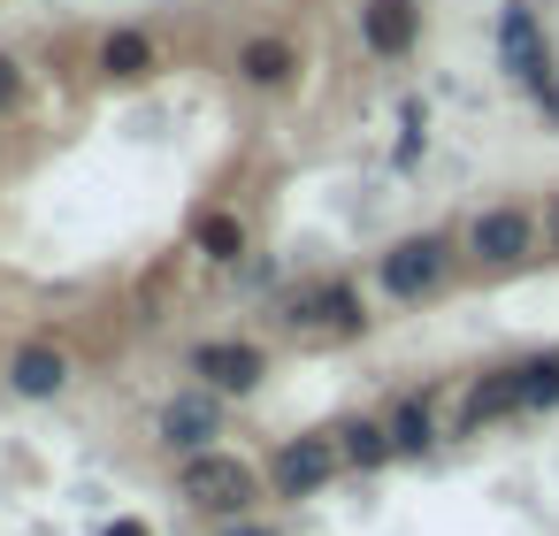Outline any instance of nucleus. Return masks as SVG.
I'll return each instance as SVG.
<instances>
[{
  "label": "nucleus",
  "instance_id": "1a4fd4ad",
  "mask_svg": "<svg viewBox=\"0 0 559 536\" xmlns=\"http://www.w3.org/2000/svg\"><path fill=\"white\" fill-rule=\"evenodd\" d=\"M162 437H169L177 452H207V437H215V398H207V391H185V398H169V414H162Z\"/></svg>",
  "mask_w": 559,
  "mask_h": 536
},
{
  "label": "nucleus",
  "instance_id": "4468645a",
  "mask_svg": "<svg viewBox=\"0 0 559 536\" xmlns=\"http://www.w3.org/2000/svg\"><path fill=\"white\" fill-rule=\"evenodd\" d=\"M100 70H108V78H146V70H154V47H146L139 32H116V39L100 47Z\"/></svg>",
  "mask_w": 559,
  "mask_h": 536
},
{
  "label": "nucleus",
  "instance_id": "6e6552de",
  "mask_svg": "<svg viewBox=\"0 0 559 536\" xmlns=\"http://www.w3.org/2000/svg\"><path fill=\"white\" fill-rule=\"evenodd\" d=\"M9 383H16L24 398H55V391L70 383V360H62L55 345H16V360H9Z\"/></svg>",
  "mask_w": 559,
  "mask_h": 536
},
{
  "label": "nucleus",
  "instance_id": "423d86ee",
  "mask_svg": "<svg viewBox=\"0 0 559 536\" xmlns=\"http://www.w3.org/2000/svg\"><path fill=\"white\" fill-rule=\"evenodd\" d=\"M360 39L376 55H406L421 39V9H414V0H368V9H360Z\"/></svg>",
  "mask_w": 559,
  "mask_h": 536
},
{
  "label": "nucleus",
  "instance_id": "aec40b11",
  "mask_svg": "<svg viewBox=\"0 0 559 536\" xmlns=\"http://www.w3.org/2000/svg\"><path fill=\"white\" fill-rule=\"evenodd\" d=\"M551 246H559V207H551Z\"/></svg>",
  "mask_w": 559,
  "mask_h": 536
},
{
  "label": "nucleus",
  "instance_id": "f8f14e48",
  "mask_svg": "<svg viewBox=\"0 0 559 536\" xmlns=\"http://www.w3.org/2000/svg\"><path fill=\"white\" fill-rule=\"evenodd\" d=\"M513 398H521V406H559V353L521 360V368H513Z\"/></svg>",
  "mask_w": 559,
  "mask_h": 536
},
{
  "label": "nucleus",
  "instance_id": "ddd939ff",
  "mask_svg": "<svg viewBox=\"0 0 559 536\" xmlns=\"http://www.w3.org/2000/svg\"><path fill=\"white\" fill-rule=\"evenodd\" d=\"M192 246H200L207 261H238V253H246V230H238V215H200V223H192Z\"/></svg>",
  "mask_w": 559,
  "mask_h": 536
},
{
  "label": "nucleus",
  "instance_id": "0eeeda50",
  "mask_svg": "<svg viewBox=\"0 0 559 536\" xmlns=\"http://www.w3.org/2000/svg\"><path fill=\"white\" fill-rule=\"evenodd\" d=\"M192 376H207V391H253L261 383V345H200Z\"/></svg>",
  "mask_w": 559,
  "mask_h": 536
},
{
  "label": "nucleus",
  "instance_id": "dca6fc26",
  "mask_svg": "<svg viewBox=\"0 0 559 536\" xmlns=\"http://www.w3.org/2000/svg\"><path fill=\"white\" fill-rule=\"evenodd\" d=\"M521 398H513V368L506 376H490L483 391H467V421H490V414H513Z\"/></svg>",
  "mask_w": 559,
  "mask_h": 536
},
{
  "label": "nucleus",
  "instance_id": "f03ea898",
  "mask_svg": "<svg viewBox=\"0 0 559 536\" xmlns=\"http://www.w3.org/2000/svg\"><path fill=\"white\" fill-rule=\"evenodd\" d=\"M498 55H506V70H513L528 93L551 78V55H544V32H536V9H528V0H506V16H498Z\"/></svg>",
  "mask_w": 559,
  "mask_h": 536
},
{
  "label": "nucleus",
  "instance_id": "412c9836",
  "mask_svg": "<svg viewBox=\"0 0 559 536\" xmlns=\"http://www.w3.org/2000/svg\"><path fill=\"white\" fill-rule=\"evenodd\" d=\"M246 536H261V528H246Z\"/></svg>",
  "mask_w": 559,
  "mask_h": 536
},
{
  "label": "nucleus",
  "instance_id": "f257e3e1",
  "mask_svg": "<svg viewBox=\"0 0 559 536\" xmlns=\"http://www.w3.org/2000/svg\"><path fill=\"white\" fill-rule=\"evenodd\" d=\"M185 498L207 505V513H238L253 498V467L230 460V452H192L185 460Z\"/></svg>",
  "mask_w": 559,
  "mask_h": 536
},
{
  "label": "nucleus",
  "instance_id": "20e7f679",
  "mask_svg": "<svg viewBox=\"0 0 559 536\" xmlns=\"http://www.w3.org/2000/svg\"><path fill=\"white\" fill-rule=\"evenodd\" d=\"M337 460H345V452H337L330 437H299V444L276 452V490H284V498H307V490H322V483L337 475Z\"/></svg>",
  "mask_w": 559,
  "mask_h": 536
},
{
  "label": "nucleus",
  "instance_id": "7ed1b4c3",
  "mask_svg": "<svg viewBox=\"0 0 559 536\" xmlns=\"http://www.w3.org/2000/svg\"><path fill=\"white\" fill-rule=\"evenodd\" d=\"M444 238H406V246H391L383 253V291L391 299H421V291H437L444 284Z\"/></svg>",
  "mask_w": 559,
  "mask_h": 536
},
{
  "label": "nucleus",
  "instance_id": "9d476101",
  "mask_svg": "<svg viewBox=\"0 0 559 536\" xmlns=\"http://www.w3.org/2000/svg\"><path fill=\"white\" fill-rule=\"evenodd\" d=\"M299 314H307L314 330H337V337L368 322V314H360V299H353L345 284H314V291H299V307H292V322H299Z\"/></svg>",
  "mask_w": 559,
  "mask_h": 536
},
{
  "label": "nucleus",
  "instance_id": "9b49d317",
  "mask_svg": "<svg viewBox=\"0 0 559 536\" xmlns=\"http://www.w3.org/2000/svg\"><path fill=\"white\" fill-rule=\"evenodd\" d=\"M238 70H246V78H253V85H284V78H292V70H299V55H292V47H284V39H253V47H246V55H238Z\"/></svg>",
  "mask_w": 559,
  "mask_h": 536
},
{
  "label": "nucleus",
  "instance_id": "39448f33",
  "mask_svg": "<svg viewBox=\"0 0 559 536\" xmlns=\"http://www.w3.org/2000/svg\"><path fill=\"white\" fill-rule=\"evenodd\" d=\"M467 246H475L483 261H521V253L536 246V223H528L521 207H490V215H475Z\"/></svg>",
  "mask_w": 559,
  "mask_h": 536
},
{
  "label": "nucleus",
  "instance_id": "f3484780",
  "mask_svg": "<svg viewBox=\"0 0 559 536\" xmlns=\"http://www.w3.org/2000/svg\"><path fill=\"white\" fill-rule=\"evenodd\" d=\"M391 444H399V452H421V444H429V414H421V406H399V421H391Z\"/></svg>",
  "mask_w": 559,
  "mask_h": 536
},
{
  "label": "nucleus",
  "instance_id": "a211bd4d",
  "mask_svg": "<svg viewBox=\"0 0 559 536\" xmlns=\"http://www.w3.org/2000/svg\"><path fill=\"white\" fill-rule=\"evenodd\" d=\"M16 100V62H0V108Z\"/></svg>",
  "mask_w": 559,
  "mask_h": 536
},
{
  "label": "nucleus",
  "instance_id": "2eb2a0df",
  "mask_svg": "<svg viewBox=\"0 0 559 536\" xmlns=\"http://www.w3.org/2000/svg\"><path fill=\"white\" fill-rule=\"evenodd\" d=\"M337 452L353 460V467H376L383 452H399L391 444V429H376V421H353V429H337Z\"/></svg>",
  "mask_w": 559,
  "mask_h": 536
},
{
  "label": "nucleus",
  "instance_id": "6ab92c4d",
  "mask_svg": "<svg viewBox=\"0 0 559 536\" xmlns=\"http://www.w3.org/2000/svg\"><path fill=\"white\" fill-rule=\"evenodd\" d=\"M108 536H146V521H116V528H108Z\"/></svg>",
  "mask_w": 559,
  "mask_h": 536
}]
</instances>
